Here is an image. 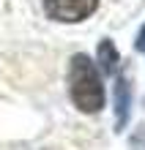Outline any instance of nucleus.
I'll return each mask as SVG.
<instances>
[{
    "mask_svg": "<svg viewBox=\"0 0 145 150\" xmlns=\"http://www.w3.org/2000/svg\"><path fill=\"white\" fill-rule=\"evenodd\" d=\"M69 93L79 112H99L104 107V87L99 79L93 60L88 55H74L69 66Z\"/></svg>",
    "mask_w": 145,
    "mask_h": 150,
    "instance_id": "f257e3e1",
    "label": "nucleus"
},
{
    "mask_svg": "<svg viewBox=\"0 0 145 150\" xmlns=\"http://www.w3.org/2000/svg\"><path fill=\"white\" fill-rule=\"evenodd\" d=\"M49 19L58 22H82L99 8V0H47L44 3Z\"/></svg>",
    "mask_w": 145,
    "mask_h": 150,
    "instance_id": "f03ea898",
    "label": "nucleus"
},
{
    "mask_svg": "<svg viewBox=\"0 0 145 150\" xmlns=\"http://www.w3.org/2000/svg\"><path fill=\"white\" fill-rule=\"evenodd\" d=\"M131 112V85L126 76L115 79V131H123Z\"/></svg>",
    "mask_w": 145,
    "mask_h": 150,
    "instance_id": "7ed1b4c3",
    "label": "nucleus"
},
{
    "mask_svg": "<svg viewBox=\"0 0 145 150\" xmlns=\"http://www.w3.org/2000/svg\"><path fill=\"white\" fill-rule=\"evenodd\" d=\"M99 63H101L104 74H115V68H118V49H115V44L110 38H104L101 44H99Z\"/></svg>",
    "mask_w": 145,
    "mask_h": 150,
    "instance_id": "20e7f679",
    "label": "nucleus"
},
{
    "mask_svg": "<svg viewBox=\"0 0 145 150\" xmlns=\"http://www.w3.org/2000/svg\"><path fill=\"white\" fill-rule=\"evenodd\" d=\"M134 147L145 150V126H142V131H140V137H134Z\"/></svg>",
    "mask_w": 145,
    "mask_h": 150,
    "instance_id": "39448f33",
    "label": "nucleus"
},
{
    "mask_svg": "<svg viewBox=\"0 0 145 150\" xmlns=\"http://www.w3.org/2000/svg\"><path fill=\"white\" fill-rule=\"evenodd\" d=\"M134 47H137L140 52H145V28L140 30V36H137V41H134Z\"/></svg>",
    "mask_w": 145,
    "mask_h": 150,
    "instance_id": "423d86ee",
    "label": "nucleus"
}]
</instances>
